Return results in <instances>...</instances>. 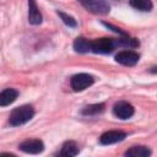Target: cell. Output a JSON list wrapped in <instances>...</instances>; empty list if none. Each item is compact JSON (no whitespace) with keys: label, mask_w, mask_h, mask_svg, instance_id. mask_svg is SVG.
<instances>
[{"label":"cell","mask_w":157,"mask_h":157,"mask_svg":"<svg viewBox=\"0 0 157 157\" xmlns=\"http://www.w3.org/2000/svg\"><path fill=\"white\" fill-rule=\"evenodd\" d=\"M33 115H34L33 107L28 105V104H25V105L15 108L11 112L9 121L12 126H18V125H22V124L27 123L28 120H31L33 118Z\"/></svg>","instance_id":"cell-1"},{"label":"cell","mask_w":157,"mask_h":157,"mask_svg":"<svg viewBox=\"0 0 157 157\" xmlns=\"http://www.w3.org/2000/svg\"><path fill=\"white\" fill-rule=\"evenodd\" d=\"M118 45V40L113 38H98L91 42V52L96 54H107L110 53Z\"/></svg>","instance_id":"cell-2"},{"label":"cell","mask_w":157,"mask_h":157,"mask_svg":"<svg viewBox=\"0 0 157 157\" xmlns=\"http://www.w3.org/2000/svg\"><path fill=\"white\" fill-rule=\"evenodd\" d=\"M78 1L87 11L96 15H107L110 10L105 0H78Z\"/></svg>","instance_id":"cell-3"},{"label":"cell","mask_w":157,"mask_h":157,"mask_svg":"<svg viewBox=\"0 0 157 157\" xmlns=\"http://www.w3.org/2000/svg\"><path fill=\"white\" fill-rule=\"evenodd\" d=\"M94 78L92 75H88V74H76L71 77L70 80V85H71V88L75 91V92H80V91H83L86 88H88L92 83H93Z\"/></svg>","instance_id":"cell-4"},{"label":"cell","mask_w":157,"mask_h":157,"mask_svg":"<svg viewBox=\"0 0 157 157\" xmlns=\"http://www.w3.org/2000/svg\"><path fill=\"white\" fill-rule=\"evenodd\" d=\"M113 113L119 119H129L134 114V107L125 101L117 102L113 107Z\"/></svg>","instance_id":"cell-5"},{"label":"cell","mask_w":157,"mask_h":157,"mask_svg":"<svg viewBox=\"0 0 157 157\" xmlns=\"http://www.w3.org/2000/svg\"><path fill=\"white\" fill-rule=\"evenodd\" d=\"M18 148L26 153L37 155L44 150V144L38 139H31V140H26V141L21 142L18 145Z\"/></svg>","instance_id":"cell-6"},{"label":"cell","mask_w":157,"mask_h":157,"mask_svg":"<svg viewBox=\"0 0 157 157\" xmlns=\"http://www.w3.org/2000/svg\"><path fill=\"white\" fill-rule=\"evenodd\" d=\"M139 59L140 55L132 50H123L115 55V61L125 66H134L139 61Z\"/></svg>","instance_id":"cell-7"},{"label":"cell","mask_w":157,"mask_h":157,"mask_svg":"<svg viewBox=\"0 0 157 157\" xmlns=\"http://www.w3.org/2000/svg\"><path fill=\"white\" fill-rule=\"evenodd\" d=\"M125 137H126V134L124 131L109 130V131H105L104 134H102V136L99 137V142L102 145H112V144L123 141Z\"/></svg>","instance_id":"cell-8"},{"label":"cell","mask_w":157,"mask_h":157,"mask_svg":"<svg viewBox=\"0 0 157 157\" xmlns=\"http://www.w3.org/2000/svg\"><path fill=\"white\" fill-rule=\"evenodd\" d=\"M28 22L32 25H39L42 22V13L36 0H28Z\"/></svg>","instance_id":"cell-9"},{"label":"cell","mask_w":157,"mask_h":157,"mask_svg":"<svg viewBox=\"0 0 157 157\" xmlns=\"http://www.w3.org/2000/svg\"><path fill=\"white\" fill-rule=\"evenodd\" d=\"M18 96V92L13 88H6L0 93V105L1 107H6L9 104H11L12 102L16 101Z\"/></svg>","instance_id":"cell-10"},{"label":"cell","mask_w":157,"mask_h":157,"mask_svg":"<svg viewBox=\"0 0 157 157\" xmlns=\"http://www.w3.org/2000/svg\"><path fill=\"white\" fill-rule=\"evenodd\" d=\"M151 155V150L146 146H132L128 151H125V156L131 157H147Z\"/></svg>","instance_id":"cell-11"},{"label":"cell","mask_w":157,"mask_h":157,"mask_svg":"<svg viewBox=\"0 0 157 157\" xmlns=\"http://www.w3.org/2000/svg\"><path fill=\"white\" fill-rule=\"evenodd\" d=\"M77 153H78V147L74 141H66L63 145L61 151L59 152L60 156H65V157H72V156H76Z\"/></svg>","instance_id":"cell-12"},{"label":"cell","mask_w":157,"mask_h":157,"mask_svg":"<svg viewBox=\"0 0 157 157\" xmlns=\"http://www.w3.org/2000/svg\"><path fill=\"white\" fill-rule=\"evenodd\" d=\"M74 49L77 53H87L91 50V42L85 39L83 37H78L74 42Z\"/></svg>","instance_id":"cell-13"},{"label":"cell","mask_w":157,"mask_h":157,"mask_svg":"<svg viewBox=\"0 0 157 157\" xmlns=\"http://www.w3.org/2000/svg\"><path fill=\"white\" fill-rule=\"evenodd\" d=\"M130 5L140 11H151L152 10V1L151 0H129Z\"/></svg>","instance_id":"cell-14"},{"label":"cell","mask_w":157,"mask_h":157,"mask_svg":"<svg viewBox=\"0 0 157 157\" xmlns=\"http://www.w3.org/2000/svg\"><path fill=\"white\" fill-rule=\"evenodd\" d=\"M103 110H104V104L103 103L90 104V105H86L82 109V114H85V115H96L98 113H102Z\"/></svg>","instance_id":"cell-15"},{"label":"cell","mask_w":157,"mask_h":157,"mask_svg":"<svg viewBox=\"0 0 157 157\" xmlns=\"http://www.w3.org/2000/svg\"><path fill=\"white\" fill-rule=\"evenodd\" d=\"M58 15L61 17V20H63V22L66 25V26H69V27H75L77 23H76V20L72 17V16H69L67 13H64V12H61V11H58Z\"/></svg>","instance_id":"cell-16"},{"label":"cell","mask_w":157,"mask_h":157,"mask_svg":"<svg viewBox=\"0 0 157 157\" xmlns=\"http://www.w3.org/2000/svg\"><path fill=\"white\" fill-rule=\"evenodd\" d=\"M103 25L105 26V27H108V28H112V31H114L115 33H118V34H120V36H126V33L125 32H123L120 28H118V27H114V26H112L110 23H105V22H103Z\"/></svg>","instance_id":"cell-17"},{"label":"cell","mask_w":157,"mask_h":157,"mask_svg":"<svg viewBox=\"0 0 157 157\" xmlns=\"http://www.w3.org/2000/svg\"><path fill=\"white\" fill-rule=\"evenodd\" d=\"M150 72H152V74H157V65H156V66H152V67L150 69Z\"/></svg>","instance_id":"cell-18"}]
</instances>
